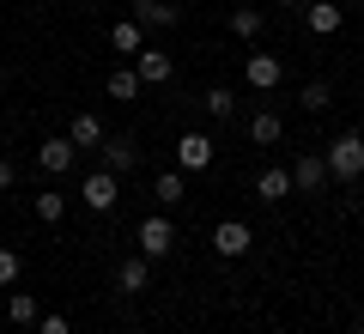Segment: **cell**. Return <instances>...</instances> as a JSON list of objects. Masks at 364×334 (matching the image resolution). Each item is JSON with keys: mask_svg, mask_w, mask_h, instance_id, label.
<instances>
[{"mask_svg": "<svg viewBox=\"0 0 364 334\" xmlns=\"http://www.w3.org/2000/svg\"><path fill=\"white\" fill-rule=\"evenodd\" d=\"M286 194H291V170L267 165V170H261V177H255V201H261V207H279V201H286Z\"/></svg>", "mask_w": 364, "mask_h": 334, "instance_id": "7c38bea8", "label": "cell"}, {"mask_svg": "<svg viewBox=\"0 0 364 334\" xmlns=\"http://www.w3.org/2000/svg\"><path fill=\"white\" fill-rule=\"evenodd\" d=\"M134 19H140L146 31H176L182 25V6H176V0H134Z\"/></svg>", "mask_w": 364, "mask_h": 334, "instance_id": "ba28073f", "label": "cell"}, {"mask_svg": "<svg viewBox=\"0 0 364 334\" xmlns=\"http://www.w3.org/2000/svg\"><path fill=\"white\" fill-rule=\"evenodd\" d=\"M200 110H207L213 122H231V110H237V98H231V85H213V91H200Z\"/></svg>", "mask_w": 364, "mask_h": 334, "instance_id": "ffe728a7", "label": "cell"}, {"mask_svg": "<svg viewBox=\"0 0 364 334\" xmlns=\"http://www.w3.org/2000/svg\"><path fill=\"white\" fill-rule=\"evenodd\" d=\"M328 98H334V91H328V79H310V85L298 91V103H304V110H328Z\"/></svg>", "mask_w": 364, "mask_h": 334, "instance_id": "cb8c5ba5", "label": "cell"}, {"mask_svg": "<svg viewBox=\"0 0 364 334\" xmlns=\"http://www.w3.org/2000/svg\"><path fill=\"white\" fill-rule=\"evenodd\" d=\"M243 79H249V91H279L286 61H279V55H267V49H255V55H249V67H243Z\"/></svg>", "mask_w": 364, "mask_h": 334, "instance_id": "5b68a950", "label": "cell"}, {"mask_svg": "<svg viewBox=\"0 0 364 334\" xmlns=\"http://www.w3.org/2000/svg\"><path fill=\"white\" fill-rule=\"evenodd\" d=\"M37 219H43V225H61V219H67V194L43 189V194H37Z\"/></svg>", "mask_w": 364, "mask_h": 334, "instance_id": "7402d4cb", "label": "cell"}, {"mask_svg": "<svg viewBox=\"0 0 364 334\" xmlns=\"http://www.w3.org/2000/svg\"><path fill=\"white\" fill-rule=\"evenodd\" d=\"M134 73H140L146 85H164V79L176 73V61H170L164 49H140V55H134Z\"/></svg>", "mask_w": 364, "mask_h": 334, "instance_id": "5bb4252c", "label": "cell"}, {"mask_svg": "<svg viewBox=\"0 0 364 334\" xmlns=\"http://www.w3.org/2000/svg\"><path fill=\"white\" fill-rule=\"evenodd\" d=\"M358 213H364V201H358Z\"/></svg>", "mask_w": 364, "mask_h": 334, "instance_id": "4dcf8cb0", "label": "cell"}, {"mask_svg": "<svg viewBox=\"0 0 364 334\" xmlns=\"http://www.w3.org/2000/svg\"><path fill=\"white\" fill-rule=\"evenodd\" d=\"M279 6H310V0H279Z\"/></svg>", "mask_w": 364, "mask_h": 334, "instance_id": "83f0119b", "label": "cell"}, {"mask_svg": "<svg viewBox=\"0 0 364 334\" xmlns=\"http://www.w3.org/2000/svg\"><path fill=\"white\" fill-rule=\"evenodd\" d=\"M328 177L334 182H358L364 177V134H340V140H328Z\"/></svg>", "mask_w": 364, "mask_h": 334, "instance_id": "6da1fadb", "label": "cell"}, {"mask_svg": "<svg viewBox=\"0 0 364 334\" xmlns=\"http://www.w3.org/2000/svg\"><path fill=\"white\" fill-rule=\"evenodd\" d=\"M67 140L73 146H104V122L91 116V110H79V116L67 122Z\"/></svg>", "mask_w": 364, "mask_h": 334, "instance_id": "e0dca14e", "label": "cell"}, {"mask_svg": "<svg viewBox=\"0 0 364 334\" xmlns=\"http://www.w3.org/2000/svg\"><path fill=\"white\" fill-rule=\"evenodd\" d=\"M291 189H304V194L328 189V158H322V152H304L298 165H291Z\"/></svg>", "mask_w": 364, "mask_h": 334, "instance_id": "8fae6325", "label": "cell"}, {"mask_svg": "<svg viewBox=\"0 0 364 334\" xmlns=\"http://www.w3.org/2000/svg\"><path fill=\"white\" fill-rule=\"evenodd\" d=\"M182 194H188V189H182V170H164V177L152 182V201H158V207H176Z\"/></svg>", "mask_w": 364, "mask_h": 334, "instance_id": "44dd1931", "label": "cell"}, {"mask_svg": "<svg viewBox=\"0 0 364 334\" xmlns=\"http://www.w3.org/2000/svg\"><path fill=\"white\" fill-rule=\"evenodd\" d=\"M6 316H13L18 328H31V322H37V298H31V292H13V298H6Z\"/></svg>", "mask_w": 364, "mask_h": 334, "instance_id": "603a6c76", "label": "cell"}, {"mask_svg": "<svg viewBox=\"0 0 364 334\" xmlns=\"http://www.w3.org/2000/svg\"><path fill=\"white\" fill-rule=\"evenodd\" d=\"M0 286H18V249H0Z\"/></svg>", "mask_w": 364, "mask_h": 334, "instance_id": "d4e9b609", "label": "cell"}, {"mask_svg": "<svg viewBox=\"0 0 364 334\" xmlns=\"http://www.w3.org/2000/svg\"><path fill=\"white\" fill-rule=\"evenodd\" d=\"M109 98H116V103H134V98H140V91H146V79L140 73H134V67H116V73H109Z\"/></svg>", "mask_w": 364, "mask_h": 334, "instance_id": "ac0fdd59", "label": "cell"}, {"mask_svg": "<svg viewBox=\"0 0 364 334\" xmlns=\"http://www.w3.org/2000/svg\"><path fill=\"white\" fill-rule=\"evenodd\" d=\"M249 249H255V231H249L243 219H225V225H213V256H225V261H243Z\"/></svg>", "mask_w": 364, "mask_h": 334, "instance_id": "3957f363", "label": "cell"}, {"mask_svg": "<svg viewBox=\"0 0 364 334\" xmlns=\"http://www.w3.org/2000/svg\"><path fill=\"white\" fill-rule=\"evenodd\" d=\"M109 49L134 61V55L146 49V25H140V19H116V25H109Z\"/></svg>", "mask_w": 364, "mask_h": 334, "instance_id": "4fadbf2b", "label": "cell"}, {"mask_svg": "<svg viewBox=\"0 0 364 334\" xmlns=\"http://www.w3.org/2000/svg\"><path fill=\"white\" fill-rule=\"evenodd\" d=\"M304 25H310V37H334L346 25V13H340V0H310L304 6Z\"/></svg>", "mask_w": 364, "mask_h": 334, "instance_id": "9c48e42d", "label": "cell"}, {"mask_svg": "<svg viewBox=\"0 0 364 334\" xmlns=\"http://www.w3.org/2000/svg\"><path fill=\"white\" fill-rule=\"evenodd\" d=\"M261 25H267V19H261V6H231V37L255 43V37H261Z\"/></svg>", "mask_w": 364, "mask_h": 334, "instance_id": "d6986e66", "label": "cell"}, {"mask_svg": "<svg viewBox=\"0 0 364 334\" xmlns=\"http://www.w3.org/2000/svg\"><path fill=\"white\" fill-rule=\"evenodd\" d=\"M352 334H364V316H358V322H352Z\"/></svg>", "mask_w": 364, "mask_h": 334, "instance_id": "f1b7e54d", "label": "cell"}, {"mask_svg": "<svg viewBox=\"0 0 364 334\" xmlns=\"http://www.w3.org/2000/svg\"><path fill=\"white\" fill-rule=\"evenodd\" d=\"M73 158H79V146L67 140V134H55V140L37 146V170H43V177H67V170H73Z\"/></svg>", "mask_w": 364, "mask_h": 334, "instance_id": "8992f818", "label": "cell"}, {"mask_svg": "<svg viewBox=\"0 0 364 334\" xmlns=\"http://www.w3.org/2000/svg\"><path fill=\"white\" fill-rule=\"evenodd\" d=\"M116 201H122L116 177H109V170H91V177H85V207H91V213H116Z\"/></svg>", "mask_w": 364, "mask_h": 334, "instance_id": "30bf717a", "label": "cell"}, {"mask_svg": "<svg viewBox=\"0 0 364 334\" xmlns=\"http://www.w3.org/2000/svg\"><path fill=\"white\" fill-rule=\"evenodd\" d=\"M13 182H18V170H13V165H6V158H0V194L13 189Z\"/></svg>", "mask_w": 364, "mask_h": 334, "instance_id": "4316f807", "label": "cell"}, {"mask_svg": "<svg viewBox=\"0 0 364 334\" xmlns=\"http://www.w3.org/2000/svg\"><path fill=\"white\" fill-rule=\"evenodd\" d=\"M0 85H6V67H0Z\"/></svg>", "mask_w": 364, "mask_h": 334, "instance_id": "f546056e", "label": "cell"}, {"mask_svg": "<svg viewBox=\"0 0 364 334\" xmlns=\"http://www.w3.org/2000/svg\"><path fill=\"white\" fill-rule=\"evenodd\" d=\"M176 165H182V177H188V170H207V165H213V134L188 128V134L176 140Z\"/></svg>", "mask_w": 364, "mask_h": 334, "instance_id": "52a82bcc", "label": "cell"}, {"mask_svg": "<svg viewBox=\"0 0 364 334\" xmlns=\"http://www.w3.org/2000/svg\"><path fill=\"white\" fill-rule=\"evenodd\" d=\"M279 134H286L279 110H255V116H249V140L255 146H279Z\"/></svg>", "mask_w": 364, "mask_h": 334, "instance_id": "2e32d148", "label": "cell"}, {"mask_svg": "<svg viewBox=\"0 0 364 334\" xmlns=\"http://www.w3.org/2000/svg\"><path fill=\"white\" fill-rule=\"evenodd\" d=\"M116 286H122V292H146V286H152V261H146L140 249H134V256H122V268H116Z\"/></svg>", "mask_w": 364, "mask_h": 334, "instance_id": "9a60e30c", "label": "cell"}, {"mask_svg": "<svg viewBox=\"0 0 364 334\" xmlns=\"http://www.w3.org/2000/svg\"><path fill=\"white\" fill-rule=\"evenodd\" d=\"M37 334H73V322H67V316H43Z\"/></svg>", "mask_w": 364, "mask_h": 334, "instance_id": "484cf974", "label": "cell"}, {"mask_svg": "<svg viewBox=\"0 0 364 334\" xmlns=\"http://www.w3.org/2000/svg\"><path fill=\"white\" fill-rule=\"evenodd\" d=\"M134 249H140L146 261H164L170 249H176V225H170L164 213H152V219L140 225V231H134Z\"/></svg>", "mask_w": 364, "mask_h": 334, "instance_id": "7a4b0ae2", "label": "cell"}, {"mask_svg": "<svg viewBox=\"0 0 364 334\" xmlns=\"http://www.w3.org/2000/svg\"><path fill=\"white\" fill-rule=\"evenodd\" d=\"M97 152H104V170H109V177H128V170L140 165V140H134V134H104Z\"/></svg>", "mask_w": 364, "mask_h": 334, "instance_id": "277c9868", "label": "cell"}]
</instances>
